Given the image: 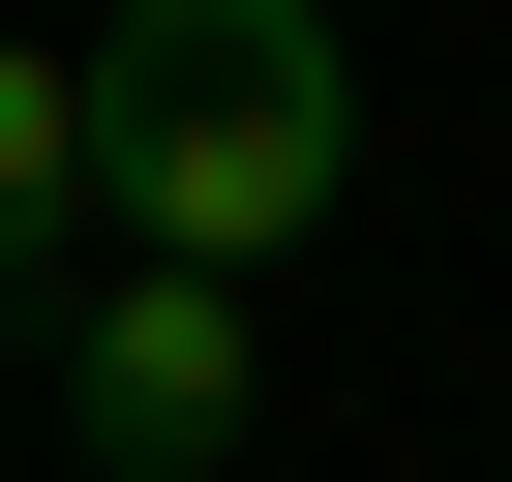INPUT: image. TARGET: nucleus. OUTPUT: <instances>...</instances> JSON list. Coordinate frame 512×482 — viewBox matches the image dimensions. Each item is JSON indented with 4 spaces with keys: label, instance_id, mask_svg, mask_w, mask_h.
I'll list each match as a JSON object with an SVG mask.
<instances>
[{
    "label": "nucleus",
    "instance_id": "1",
    "mask_svg": "<svg viewBox=\"0 0 512 482\" xmlns=\"http://www.w3.org/2000/svg\"><path fill=\"white\" fill-rule=\"evenodd\" d=\"M61 91H91V241H121V272H211V302L362 181V61H332V0H121Z\"/></svg>",
    "mask_w": 512,
    "mask_h": 482
},
{
    "label": "nucleus",
    "instance_id": "2",
    "mask_svg": "<svg viewBox=\"0 0 512 482\" xmlns=\"http://www.w3.org/2000/svg\"><path fill=\"white\" fill-rule=\"evenodd\" d=\"M61 422H91L121 482H211V452H241V302H211V272H91V332H61Z\"/></svg>",
    "mask_w": 512,
    "mask_h": 482
},
{
    "label": "nucleus",
    "instance_id": "3",
    "mask_svg": "<svg viewBox=\"0 0 512 482\" xmlns=\"http://www.w3.org/2000/svg\"><path fill=\"white\" fill-rule=\"evenodd\" d=\"M61 241H91V91L0 31V272H61Z\"/></svg>",
    "mask_w": 512,
    "mask_h": 482
}]
</instances>
